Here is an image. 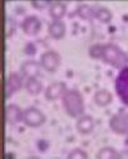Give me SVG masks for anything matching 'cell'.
<instances>
[{"label":"cell","mask_w":128,"mask_h":159,"mask_svg":"<svg viewBox=\"0 0 128 159\" xmlns=\"http://www.w3.org/2000/svg\"><path fill=\"white\" fill-rule=\"evenodd\" d=\"M23 115L24 112L21 111V109L18 105L11 104V105H8L5 109V119L11 125H15L20 121H23Z\"/></svg>","instance_id":"30bf717a"},{"label":"cell","mask_w":128,"mask_h":159,"mask_svg":"<svg viewBox=\"0 0 128 159\" xmlns=\"http://www.w3.org/2000/svg\"><path fill=\"white\" fill-rule=\"evenodd\" d=\"M67 91V86L64 82H54L49 85L45 90V98L49 101H54L57 98L62 97L64 92Z\"/></svg>","instance_id":"9c48e42d"},{"label":"cell","mask_w":128,"mask_h":159,"mask_svg":"<svg viewBox=\"0 0 128 159\" xmlns=\"http://www.w3.org/2000/svg\"><path fill=\"white\" fill-rule=\"evenodd\" d=\"M77 14L82 19H84V20H89V19L96 18V10L93 8H91V7H88V5H85V4H82V5L78 7Z\"/></svg>","instance_id":"e0dca14e"},{"label":"cell","mask_w":128,"mask_h":159,"mask_svg":"<svg viewBox=\"0 0 128 159\" xmlns=\"http://www.w3.org/2000/svg\"><path fill=\"white\" fill-rule=\"evenodd\" d=\"M89 56L94 59H102V54H103V44H93L89 47V51H88Z\"/></svg>","instance_id":"ffe728a7"},{"label":"cell","mask_w":128,"mask_h":159,"mask_svg":"<svg viewBox=\"0 0 128 159\" xmlns=\"http://www.w3.org/2000/svg\"><path fill=\"white\" fill-rule=\"evenodd\" d=\"M25 90L29 95H38L41 90H43V85L40 81H38L36 78H28V81L25 84Z\"/></svg>","instance_id":"2e32d148"},{"label":"cell","mask_w":128,"mask_h":159,"mask_svg":"<svg viewBox=\"0 0 128 159\" xmlns=\"http://www.w3.org/2000/svg\"><path fill=\"white\" fill-rule=\"evenodd\" d=\"M118 158H121V159H128V149H124V150L119 152L118 153Z\"/></svg>","instance_id":"d4e9b609"},{"label":"cell","mask_w":128,"mask_h":159,"mask_svg":"<svg viewBox=\"0 0 128 159\" xmlns=\"http://www.w3.org/2000/svg\"><path fill=\"white\" fill-rule=\"evenodd\" d=\"M23 123L28 128H39L45 123V115L35 106H29L24 111Z\"/></svg>","instance_id":"3957f363"},{"label":"cell","mask_w":128,"mask_h":159,"mask_svg":"<svg viewBox=\"0 0 128 159\" xmlns=\"http://www.w3.org/2000/svg\"><path fill=\"white\" fill-rule=\"evenodd\" d=\"M21 29L28 35H36L41 29V23L35 15H29L21 23Z\"/></svg>","instance_id":"ba28073f"},{"label":"cell","mask_w":128,"mask_h":159,"mask_svg":"<svg viewBox=\"0 0 128 159\" xmlns=\"http://www.w3.org/2000/svg\"><path fill=\"white\" fill-rule=\"evenodd\" d=\"M21 87H23V77L16 72L10 73L9 77L6 78V82H5V96H6V98H9L14 92L19 91Z\"/></svg>","instance_id":"52a82bcc"},{"label":"cell","mask_w":128,"mask_h":159,"mask_svg":"<svg viewBox=\"0 0 128 159\" xmlns=\"http://www.w3.org/2000/svg\"><path fill=\"white\" fill-rule=\"evenodd\" d=\"M103 62L116 68H123L128 66V54L123 52L118 46L107 43L103 44V54H102Z\"/></svg>","instance_id":"6da1fadb"},{"label":"cell","mask_w":128,"mask_h":159,"mask_svg":"<svg viewBox=\"0 0 128 159\" xmlns=\"http://www.w3.org/2000/svg\"><path fill=\"white\" fill-rule=\"evenodd\" d=\"M116 92L121 101L128 106V66L123 67L116 80Z\"/></svg>","instance_id":"277c9868"},{"label":"cell","mask_w":128,"mask_h":159,"mask_svg":"<svg viewBox=\"0 0 128 159\" xmlns=\"http://www.w3.org/2000/svg\"><path fill=\"white\" fill-rule=\"evenodd\" d=\"M68 158H69V159H87V158H88V154L85 153L84 150L77 148V149H73V150L68 154Z\"/></svg>","instance_id":"7402d4cb"},{"label":"cell","mask_w":128,"mask_h":159,"mask_svg":"<svg viewBox=\"0 0 128 159\" xmlns=\"http://www.w3.org/2000/svg\"><path fill=\"white\" fill-rule=\"evenodd\" d=\"M77 130L85 135V134H89L93 131L94 129V121H93V117L89 115H83L80 117H78V121H77Z\"/></svg>","instance_id":"7c38bea8"},{"label":"cell","mask_w":128,"mask_h":159,"mask_svg":"<svg viewBox=\"0 0 128 159\" xmlns=\"http://www.w3.org/2000/svg\"><path fill=\"white\" fill-rule=\"evenodd\" d=\"M66 11H67L66 4L60 3V2L52 3V5L49 7V14L54 20H60V19L66 15Z\"/></svg>","instance_id":"9a60e30c"},{"label":"cell","mask_w":128,"mask_h":159,"mask_svg":"<svg viewBox=\"0 0 128 159\" xmlns=\"http://www.w3.org/2000/svg\"><path fill=\"white\" fill-rule=\"evenodd\" d=\"M109 128L114 134L128 135V112H119L111 117Z\"/></svg>","instance_id":"5b68a950"},{"label":"cell","mask_w":128,"mask_h":159,"mask_svg":"<svg viewBox=\"0 0 128 159\" xmlns=\"http://www.w3.org/2000/svg\"><path fill=\"white\" fill-rule=\"evenodd\" d=\"M96 158H98V159H118V153H117V150H114L111 147H104V148L99 149Z\"/></svg>","instance_id":"ac0fdd59"},{"label":"cell","mask_w":128,"mask_h":159,"mask_svg":"<svg viewBox=\"0 0 128 159\" xmlns=\"http://www.w3.org/2000/svg\"><path fill=\"white\" fill-rule=\"evenodd\" d=\"M113 100L112 97V93L107 90H99L94 93V102L96 105L100 106V107H105L108 106Z\"/></svg>","instance_id":"5bb4252c"},{"label":"cell","mask_w":128,"mask_h":159,"mask_svg":"<svg viewBox=\"0 0 128 159\" xmlns=\"http://www.w3.org/2000/svg\"><path fill=\"white\" fill-rule=\"evenodd\" d=\"M38 147H40V148H41V152H45V149H47L48 144H47V142H44V140H40V142L38 143Z\"/></svg>","instance_id":"484cf974"},{"label":"cell","mask_w":128,"mask_h":159,"mask_svg":"<svg viewBox=\"0 0 128 159\" xmlns=\"http://www.w3.org/2000/svg\"><path fill=\"white\" fill-rule=\"evenodd\" d=\"M24 52H25V54H28V56H34L35 53H36V47H35V44L34 43H32V42H29V43H27V46H25V48H24Z\"/></svg>","instance_id":"cb8c5ba5"},{"label":"cell","mask_w":128,"mask_h":159,"mask_svg":"<svg viewBox=\"0 0 128 159\" xmlns=\"http://www.w3.org/2000/svg\"><path fill=\"white\" fill-rule=\"evenodd\" d=\"M15 22H14V19L13 18H6V20H5V37L9 39L11 38V35L14 34L15 32Z\"/></svg>","instance_id":"44dd1931"},{"label":"cell","mask_w":128,"mask_h":159,"mask_svg":"<svg viewBox=\"0 0 128 159\" xmlns=\"http://www.w3.org/2000/svg\"><path fill=\"white\" fill-rule=\"evenodd\" d=\"M40 65L47 72H55L60 65V56L55 51H47L40 57Z\"/></svg>","instance_id":"8992f818"},{"label":"cell","mask_w":128,"mask_h":159,"mask_svg":"<svg viewBox=\"0 0 128 159\" xmlns=\"http://www.w3.org/2000/svg\"><path fill=\"white\" fill-rule=\"evenodd\" d=\"M63 107L70 117H79L84 112L83 97L77 90H67L62 96Z\"/></svg>","instance_id":"7a4b0ae2"},{"label":"cell","mask_w":128,"mask_h":159,"mask_svg":"<svg viewBox=\"0 0 128 159\" xmlns=\"http://www.w3.org/2000/svg\"><path fill=\"white\" fill-rule=\"evenodd\" d=\"M32 5L35 9H44V8L50 7L52 3L50 2H43V0H39V2H32Z\"/></svg>","instance_id":"603a6c76"},{"label":"cell","mask_w":128,"mask_h":159,"mask_svg":"<svg viewBox=\"0 0 128 159\" xmlns=\"http://www.w3.org/2000/svg\"><path fill=\"white\" fill-rule=\"evenodd\" d=\"M48 33L54 39H62L66 35V24L60 20H54L48 27Z\"/></svg>","instance_id":"4fadbf2b"},{"label":"cell","mask_w":128,"mask_h":159,"mask_svg":"<svg viewBox=\"0 0 128 159\" xmlns=\"http://www.w3.org/2000/svg\"><path fill=\"white\" fill-rule=\"evenodd\" d=\"M96 18L100 23H109L112 20V13L107 8L100 7V8H98L96 10Z\"/></svg>","instance_id":"d6986e66"},{"label":"cell","mask_w":128,"mask_h":159,"mask_svg":"<svg viewBox=\"0 0 128 159\" xmlns=\"http://www.w3.org/2000/svg\"><path fill=\"white\" fill-rule=\"evenodd\" d=\"M40 67L41 65L36 61H25L24 63H21L20 71L28 78H36L40 75Z\"/></svg>","instance_id":"8fae6325"}]
</instances>
